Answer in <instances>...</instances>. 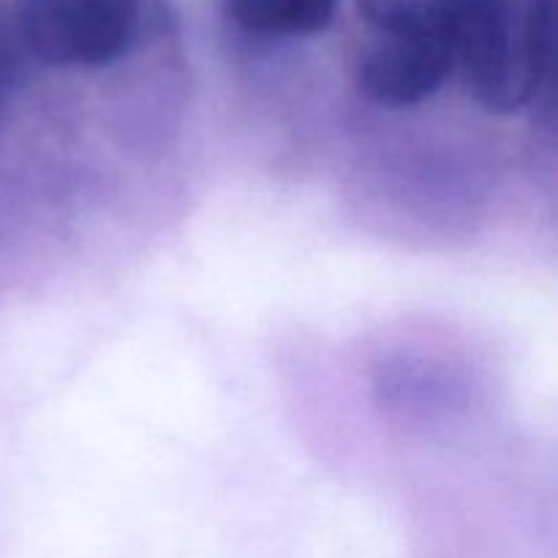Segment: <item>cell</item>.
Segmentation results:
<instances>
[{
  "mask_svg": "<svg viewBox=\"0 0 558 558\" xmlns=\"http://www.w3.org/2000/svg\"><path fill=\"white\" fill-rule=\"evenodd\" d=\"M452 74V47L439 33H376L354 65V85L371 104L403 109L434 98Z\"/></svg>",
  "mask_w": 558,
  "mask_h": 558,
  "instance_id": "cell-2",
  "label": "cell"
},
{
  "mask_svg": "<svg viewBox=\"0 0 558 558\" xmlns=\"http://www.w3.org/2000/svg\"><path fill=\"white\" fill-rule=\"evenodd\" d=\"M354 3L360 16L376 33H439L447 38L450 27L461 16L499 0H354Z\"/></svg>",
  "mask_w": 558,
  "mask_h": 558,
  "instance_id": "cell-4",
  "label": "cell"
},
{
  "mask_svg": "<svg viewBox=\"0 0 558 558\" xmlns=\"http://www.w3.org/2000/svg\"><path fill=\"white\" fill-rule=\"evenodd\" d=\"M223 9L248 36L308 38L332 25L338 0H223Z\"/></svg>",
  "mask_w": 558,
  "mask_h": 558,
  "instance_id": "cell-3",
  "label": "cell"
},
{
  "mask_svg": "<svg viewBox=\"0 0 558 558\" xmlns=\"http://www.w3.org/2000/svg\"><path fill=\"white\" fill-rule=\"evenodd\" d=\"M25 52L52 69H107L140 44L147 0H14Z\"/></svg>",
  "mask_w": 558,
  "mask_h": 558,
  "instance_id": "cell-1",
  "label": "cell"
},
{
  "mask_svg": "<svg viewBox=\"0 0 558 558\" xmlns=\"http://www.w3.org/2000/svg\"><path fill=\"white\" fill-rule=\"evenodd\" d=\"M25 44L20 38L14 9L9 0H0V109L14 98L25 80Z\"/></svg>",
  "mask_w": 558,
  "mask_h": 558,
  "instance_id": "cell-5",
  "label": "cell"
}]
</instances>
